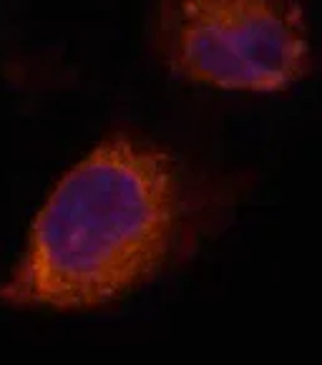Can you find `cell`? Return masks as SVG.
Listing matches in <instances>:
<instances>
[{"label":"cell","mask_w":322,"mask_h":365,"mask_svg":"<svg viewBox=\"0 0 322 365\" xmlns=\"http://www.w3.org/2000/svg\"><path fill=\"white\" fill-rule=\"evenodd\" d=\"M154 48L174 76L224 91H285L312 66L300 0H159Z\"/></svg>","instance_id":"cell-2"},{"label":"cell","mask_w":322,"mask_h":365,"mask_svg":"<svg viewBox=\"0 0 322 365\" xmlns=\"http://www.w3.org/2000/svg\"><path fill=\"white\" fill-rule=\"evenodd\" d=\"M194 179L169 151L116 134L58 182L0 279V305L73 312L124 300L189 245Z\"/></svg>","instance_id":"cell-1"}]
</instances>
